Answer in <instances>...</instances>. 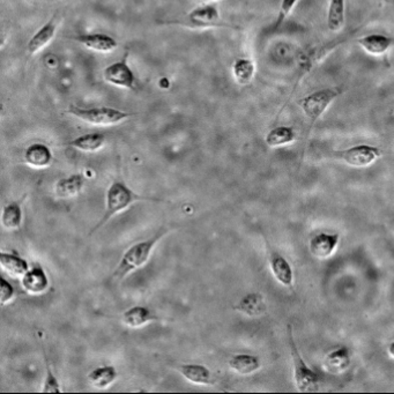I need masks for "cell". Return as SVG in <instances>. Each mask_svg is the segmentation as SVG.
I'll list each match as a JSON object with an SVG mask.
<instances>
[{"label": "cell", "instance_id": "1", "mask_svg": "<svg viewBox=\"0 0 394 394\" xmlns=\"http://www.w3.org/2000/svg\"><path fill=\"white\" fill-rule=\"evenodd\" d=\"M137 202H161L160 199L151 198V197L140 196L130 189L123 181H114L112 185L109 186L105 195V211L98 225L91 230V235L105 226L109 220L117 215L119 213L124 212L130 206Z\"/></svg>", "mask_w": 394, "mask_h": 394}, {"label": "cell", "instance_id": "2", "mask_svg": "<svg viewBox=\"0 0 394 394\" xmlns=\"http://www.w3.org/2000/svg\"><path fill=\"white\" fill-rule=\"evenodd\" d=\"M165 235V233L156 234V236H153L152 238L144 241V242L135 243V245L126 250V252L121 258V263L119 264V266L116 267L115 272L112 273V279H124L125 276H128L133 271L138 270L146 265L156 244Z\"/></svg>", "mask_w": 394, "mask_h": 394}, {"label": "cell", "instance_id": "3", "mask_svg": "<svg viewBox=\"0 0 394 394\" xmlns=\"http://www.w3.org/2000/svg\"><path fill=\"white\" fill-rule=\"evenodd\" d=\"M288 346L293 360L294 379L300 392H316L319 388L320 377L316 371L308 367L294 339L293 325H288Z\"/></svg>", "mask_w": 394, "mask_h": 394}, {"label": "cell", "instance_id": "4", "mask_svg": "<svg viewBox=\"0 0 394 394\" xmlns=\"http://www.w3.org/2000/svg\"><path fill=\"white\" fill-rule=\"evenodd\" d=\"M68 115L75 119L86 121L88 124L98 125V126H109V125L119 124L121 121L131 119L135 114L123 112L119 109L110 107H96V108H82L79 105H72L66 110Z\"/></svg>", "mask_w": 394, "mask_h": 394}, {"label": "cell", "instance_id": "5", "mask_svg": "<svg viewBox=\"0 0 394 394\" xmlns=\"http://www.w3.org/2000/svg\"><path fill=\"white\" fill-rule=\"evenodd\" d=\"M340 88H323L312 91L311 94L298 100V105L307 117L311 128L316 124L318 119L326 112L330 105L340 96Z\"/></svg>", "mask_w": 394, "mask_h": 394}, {"label": "cell", "instance_id": "6", "mask_svg": "<svg viewBox=\"0 0 394 394\" xmlns=\"http://www.w3.org/2000/svg\"><path fill=\"white\" fill-rule=\"evenodd\" d=\"M334 158L354 168H367L381 158V151L371 145H356L333 152Z\"/></svg>", "mask_w": 394, "mask_h": 394}, {"label": "cell", "instance_id": "7", "mask_svg": "<svg viewBox=\"0 0 394 394\" xmlns=\"http://www.w3.org/2000/svg\"><path fill=\"white\" fill-rule=\"evenodd\" d=\"M186 27L195 29H207V28L226 27L221 22L219 10L213 3H204L186 15L185 22H179Z\"/></svg>", "mask_w": 394, "mask_h": 394}, {"label": "cell", "instance_id": "8", "mask_svg": "<svg viewBox=\"0 0 394 394\" xmlns=\"http://www.w3.org/2000/svg\"><path fill=\"white\" fill-rule=\"evenodd\" d=\"M128 51L125 52L121 61L108 65L103 70V78L108 84L125 89H135V75L128 65Z\"/></svg>", "mask_w": 394, "mask_h": 394}, {"label": "cell", "instance_id": "9", "mask_svg": "<svg viewBox=\"0 0 394 394\" xmlns=\"http://www.w3.org/2000/svg\"><path fill=\"white\" fill-rule=\"evenodd\" d=\"M21 285L26 293L38 296L47 291L49 288V278L40 265L29 268L27 273L21 278Z\"/></svg>", "mask_w": 394, "mask_h": 394}, {"label": "cell", "instance_id": "10", "mask_svg": "<svg viewBox=\"0 0 394 394\" xmlns=\"http://www.w3.org/2000/svg\"><path fill=\"white\" fill-rule=\"evenodd\" d=\"M71 40L82 44L84 47L89 50L98 51L102 54H108L115 50L119 47V43L115 38L107 34L101 33H94V34H81L77 36H72Z\"/></svg>", "mask_w": 394, "mask_h": 394}, {"label": "cell", "instance_id": "11", "mask_svg": "<svg viewBox=\"0 0 394 394\" xmlns=\"http://www.w3.org/2000/svg\"><path fill=\"white\" fill-rule=\"evenodd\" d=\"M338 243V234L320 233L311 238L309 250L317 259L325 260L332 256V253L337 249Z\"/></svg>", "mask_w": 394, "mask_h": 394}, {"label": "cell", "instance_id": "12", "mask_svg": "<svg viewBox=\"0 0 394 394\" xmlns=\"http://www.w3.org/2000/svg\"><path fill=\"white\" fill-rule=\"evenodd\" d=\"M357 44L371 56L386 54L394 45V38L384 34H369L356 40Z\"/></svg>", "mask_w": 394, "mask_h": 394}, {"label": "cell", "instance_id": "13", "mask_svg": "<svg viewBox=\"0 0 394 394\" xmlns=\"http://www.w3.org/2000/svg\"><path fill=\"white\" fill-rule=\"evenodd\" d=\"M57 31V22H56V15L51 20L47 21V24L31 36V40L27 44V51L29 56H34L38 54L40 50H43L47 44L50 43L54 38Z\"/></svg>", "mask_w": 394, "mask_h": 394}, {"label": "cell", "instance_id": "14", "mask_svg": "<svg viewBox=\"0 0 394 394\" xmlns=\"http://www.w3.org/2000/svg\"><path fill=\"white\" fill-rule=\"evenodd\" d=\"M24 162L31 168L44 169L50 167L54 161V154L47 145L36 142L28 146V149L24 151Z\"/></svg>", "mask_w": 394, "mask_h": 394}, {"label": "cell", "instance_id": "15", "mask_svg": "<svg viewBox=\"0 0 394 394\" xmlns=\"http://www.w3.org/2000/svg\"><path fill=\"white\" fill-rule=\"evenodd\" d=\"M270 265L271 271H272L276 281L287 287V288H293V268L290 266V264L287 262L286 258L275 252V251H272L270 255Z\"/></svg>", "mask_w": 394, "mask_h": 394}, {"label": "cell", "instance_id": "16", "mask_svg": "<svg viewBox=\"0 0 394 394\" xmlns=\"http://www.w3.org/2000/svg\"><path fill=\"white\" fill-rule=\"evenodd\" d=\"M179 371L183 377L188 379L190 383L196 385H205L212 386L215 384L216 379L213 376L209 368L200 364H185L179 368Z\"/></svg>", "mask_w": 394, "mask_h": 394}, {"label": "cell", "instance_id": "17", "mask_svg": "<svg viewBox=\"0 0 394 394\" xmlns=\"http://www.w3.org/2000/svg\"><path fill=\"white\" fill-rule=\"evenodd\" d=\"M86 179L82 174H73L68 177L61 179L56 183L54 192L58 198L68 199L78 196L82 191Z\"/></svg>", "mask_w": 394, "mask_h": 394}, {"label": "cell", "instance_id": "18", "mask_svg": "<svg viewBox=\"0 0 394 394\" xmlns=\"http://www.w3.org/2000/svg\"><path fill=\"white\" fill-rule=\"evenodd\" d=\"M324 368L332 374H340L351 365V351L347 347H340L331 351L324 360Z\"/></svg>", "mask_w": 394, "mask_h": 394}, {"label": "cell", "instance_id": "19", "mask_svg": "<svg viewBox=\"0 0 394 394\" xmlns=\"http://www.w3.org/2000/svg\"><path fill=\"white\" fill-rule=\"evenodd\" d=\"M234 309L249 317L263 316L267 310L266 301L262 294H248Z\"/></svg>", "mask_w": 394, "mask_h": 394}, {"label": "cell", "instance_id": "20", "mask_svg": "<svg viewBox=\"0 0 394 394\" xmlns=\"http://www.w3.org/2000/svg\"><path fill=\"white\" fill-rule=\"evenodd\" d=\"M105 135L102 133H87L78 138L73 139L71 142H66L63 146L78 149L81 152H98L105 146Z\"/></svg>", "mask_w": 394, "mask_h": 394}, {"label": "cell", "instance_id": "21", "mask_svg": "<svg viewBox=\"0 0 394 394\" xmlns=\"http://www.w3.org/2000/svg\"><path fill=\"white\" fill-rule=\"evenodd\" d=\"M158 319V317L149 310V308L137 305V307L131 308L128 310L125 311L121 320L126 326L132 327V328H138V327L144 326L146 324L154 321Z\"/></svg>", "mask_w": 394, "mask_h": 394}, {"label": "cell", "instance_id": "22", "mask_svg": "<svg viewBox=\"0 0 394 394\" xmlns=\"http://www.w3.org/2000/svg\"><path fill=\"white\" fill-rule=\"evenodd\" d=\"M346 24V0H330L327 10V28L338 33Z\"/></svg>", "mask_w": 394, "mask_h": 394}, {"label": "cell", "instance_id": "23", "mask_svg": "<svg viewBox=\"0 0 394 394\" xmlns=\"http://www.w3.org/2000/svg\"><path fill=\"white\" fill-rule=\"evenodd\" d=\"M0 265L3 270L12 278H22L29 271L27 260L14 253H0Z\"/></svg>", "mask_w": 394, "mask_h": 394}, {"label": "cell", "instance_id": "24", "mask_svg": "<svg viewBox=\"0 0 394 394\" xmlns=\"http://www.w3.org/2000/svg\"><path fill=\"white\" fill-rule=\"evenodd\" d=\"M119 374L116 370L115 367H100L96 368L94 370H91L88 374V381L93 388H98V390H105L108 388L110 385L114 384Z\"/></svg>", "mask_w": 394, "mask_h": 394}, {"label": "cell", "instance_id": "25", "mask_svg": "<svg viewBox=\"0 0 394 394\" xmlns=\"http://www.w3.org/2000/svg\"><path fill=\"white\" fill-rule=\"evenodd\" d=\"M295 140H296V132L290 126H276L265 137V142L271 149L289 145Z\"/></svg>", "mask_w": 394, "mask_h": 394}, {"label": "cell", "instance_id": "26", "mask_svg": "<svg viewBox=\"0 0 394 394\" xmlns=\"http://www.w3.org/2000/svg\"><path fill=\"white\" fill-rule=\"evenodd\" d=\"M256 75V65L249 58H238L233 65V75L237 84L248 86Z\"/></svg>", "mask_w": 394, "mask_h": 394}, {"label": "cell", "instance_id": "27", "mask_svg": "<svg viewBox=\"0 0 394 394\" xmlns=\"http://www.w3.org/2000/svg\"><path fill=\"white\" fill-rule=\"evenodd\" d=\"M229 367L237 374L246 376L259 370L260 361L258 357L252 355L239 354L229 361Z\"/></svg>", "mask_w": 394, "mask_h": 394}, {"label": "cell", "instance_id": "28", "mask_svg": "<svg viewBox=\"0 0 394 394\" xmlns=\"http://www.w3.org/2000/svg\"><path fill=\"white\" fill-rule=\"evenodd\" d=\"M1 223L7 230H17L22 223V209L20 202H12L3 206Z\"/></svg>", "mask_w": 394, "mask_h": 394}, {"label": "cell", "instance_id": "29", "mask_svg": "<svg viewBox=\"0 0 394 394\" xmlns=\"http://www.w3.org/2000/svg\"><path fill=\"white\" fill-rule=\"evenodd\" d=\"M43 354L44 364H45V372H47L45 381H44L43 385V393H61V386H59V383H58L57 377H56L54 372H52V369H51V365L50 363H49V360H47L44 347Z\"/></svg>", "mask_w": 394, "mask_h": 394}, {"label": "cell", "instance_id": "30", "mask_svg": "<svg viewBox=\"0 0 394 394\" xmlns=\"http://www.w3.org/2000/svg\"><path fill=\"white\" fill-rule=\"evenodd\" d=\"M297 3H298V0H281L279 14H278V19H276V28L280 27L287 17H289V14L293 12Z\"/></svg>", "mask_w": 394, "mask_h": 394}, {"label": "cell", "instance_id": "31", "mask_svg": "<svg viewBox=\"0 0 394 394\" xmlns=\"http://www.w3.org/2000/svg\"><path fill=\"white\" fill-rule=\"evenodd\" d=\"M14 293H15V290H14L13 286L6 279L1 278V280H0V303H1V305L8 303L13 298Z\"/></svg>", "mask_w": 394, "mask_h": 394}, {"label": "cell", "instance_id": "32", "mask_svg": "<svg viewBox=\"0 0 394 394\" xmlns=\"http://www.w3.org/2000/svg\"><path fill=\"white\" fill-rule=\"evenodd\" d=\"M388 354L394 358V341L390 346H388Z\"/></svg>", "mask_w": 394, "mask_h": 394}, {"label": "cell", "instance_id": "33", "mask_svg": "<svg viewBox=\"0 0 394 394\" xmlns=\"http://www.w3.org/2000/svg\"><path fill=\"white\" fill-rule=\"evenodd\" d=\"M198 1H200V3H214V1H216V0H198Z\"/></svg>", "mask_w": 394, "mask_h": 394}]
</instances>
